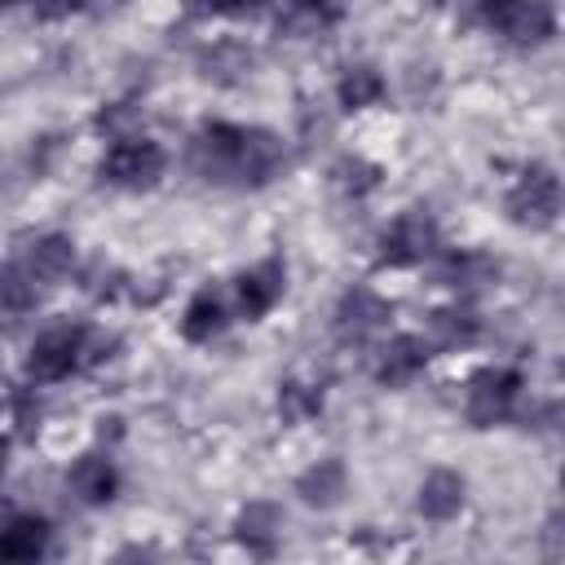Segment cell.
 <instances>
[{
  "mask_svg": "<svg viewBox=\"0 0 565 565\" xmlns=\"http://www.w3.org/2000/svg\"><path fill=\"white\" fill-rule=\"evenodd\" d=\"M274 406H278V419H282V424H309V419L322 415V406H327V388L313 384V380H282Z\"/></svg>",
  "mask_w": 565,
  "mask_h": 565,
  "instance_id": "22",
  "label": "cell"
},
{
  "mask_svg": "<svg viewBox=\"0 0 565 565\" xmlns=\"http://www.w3.org/2000/svg\"><path fill=\"white\" fill-rule=\"evenodd\" d=\"M388 97V79H384V71L380 66H371V62H353V66H344L340 71V79H335V106L340 110H371V106H380Z\"/></svg>",
  "mask_w": 565,
  "mask_h": 565,
  "instance_id": "18",
  "label": "cell"
},
{
  "mask_svg": "<svg viewBox=\"0 0 565 565\" xmlns=\"http://www.w3.org/2000/svg\"><path fill=\"white\" fill-rule=\"evenodd\" d=\"M331 4H335V9H344V13H349V4H353V0H331Z\"/></svg>",
  "mask_w": 565,
  "mask_h": 565,
  "instance_id": "28",
  "label": "cell"
},
{
  "mask_svg": "<svg viewBox=\"0 0 565 565\" xmlns=\"http://www.w3.org/2000/svg\"><path fill=\"white\" fill-rule=\"evenodd\" d=\"M88 362H97L93 327H84V322H53V327H44L31 340L22 375H26V384H62L75 371H84Z\"/></svg>",
  "mask_w": 565,
  "mask_h": 565,
  "instance_id": "2",
  "label": "cell"
},
{
  "mask_svg": "<svg viewBox=\"0 0 565 565\" xmlns=\"http://www.w3.org/2000/svg\"><path fill=\"white\" fill-rule=\"evenodd\" d=\"M291 494L305 503V508H318V512H331L344 503L349 494V468L340 455H327L318 463H309L296 481H291Z\"/></svg>",
  "mask_w": 565,
  "mask_h": 565,
  "instance_id": "14",
  "label": "cell"
},
{
  "mask_svg": "<svg viewBox=\"0 0 565 565\" xmlns=\"http://www.w3.org/2000/svg\"><path fill=\"white\" fill-rule=\"evenodd\" d=\"M49 543H53L49 516L0 508V561H40Z\"/></svg>",
  "mask_w": 565,
  "mask_h": 565,
  "instance_id": "13",
  "label": "cell"
},
{
  "mask_svg": "<svg viewBox=\"0 0 565 565\" xmlns=\"http://www.w3.org/2000/svg\"><path fill=\"white\" fill-rule=\"evenodd\" d=\"M503 216L516 230H530V234L552 230L556 216H561V177H556V168L552 163L521 168V177L503 194Z\"/></svg>",
  "mask_w": 565,
  "mask_h": 565,
  "instance_id": "5",
  "label": "cell"
},
{
  "mask_svg": "<svg viewBox=\"0 0 565 565\" xmlns=\"http://www.w3.org/2000/svg\"><path fill=\"white\" fill-rule=\"evenodd\" d=\"M278 0H203L199 9L212 13V18H256L265 9H274Z\"/></svg>",
  "mask_w": 565,
  "mask_h": 565,
  "instance_id": "24",
  "label": "cell"
},
{
  "mask_svg": "<svg viewBox=\"0 0 565 565\" xmlns=\"http://www.w3.org/2000/svg\"><path fill=\"white\" fill-rule=\"evenodd\" d=\"M230 530H234V539H238L252 556H274L278 534H282V508H278L274 499H252V503L238 508V516H234Z\"/></svg>",
  "mask_w": 565,
  "mask_h": 565,
  "instance_id": "16",
  "label": "cell"
},
{
  "mask_svg": "<svg viewBox=\"0 0 565 565\" xmlns=\"http://www.w3.org/2000/svg\"><path fill=\"white\" fill-rule=\"evenodd\" d=\"M18 4H31V0H0V9H18Z\"/></svg>",
  "mask_w": 565,
  "mask_h": 565,
  "instance_id": "27",
  "label": "cell"
},
{
  "mask_svg": "<svg viewBox=\"0 0 565 565\" xmlns=\"http://www.w3.org/2000/svg\"><path fill=\"white\" fill-rule=\"evenodd\" d=\"M463 503H468V481H463V472H455V468H433V472L419 481V490H415V512H419L424 521H433V525L455 521V516L463 512Z\"/></svg>",
  "mask_w": 565,
  "mask_h": 565,
  "instance_id": "15",
  "label": "cell"
},
{
  "mask_svg": "<svg viewBox=\"0 0 565 565\" xmlns=\"http://www.w3.org/2000/svg\"><path fill=\"white\" fill-rule=\"evenodd\" d=\"M230 322H234L230 296H225L221 287L203 282V287L185 300L177 331H181V340H185V344H212V340H221V335L230 331Z\"/></svg>",
  "mask_w": 565,
  "mask_h": 565,
  "instance_id": "12",
  "label": "cell"
},
{
  "mask_svg": "<svg viewBox=\"0 0 565 565\" xmlns=\"http://www.w3.org/2000/svg\"><path fill=\"white\" fill-rule=\"evenodd\" d=\"M340 18H344V9H335L331 0H282L278 35H287V40H309V35L331 31Z\"/></svg>",
  "mask_w": 565,
  "mask_h": 565,
  "instance_id": "20",
  "label": "cell"
},
{
  "mask_svg": "<svg viewBox=\"0 0 565 565\" xmlns=\"http://www.w3.org/2000/svg\"><path fill=\"white\" fill-rule=\"evenodd\" d=\"M44 296H49V287H44L18 256L0 265V309H9V313H31Z\"/></svg>",
  "mask_w": 565,
  "mask_h": 565,
  "instance_id": "21",
  "label": "cell"
},
{
  "mask_svg": "<svg viewBox=\"0 0 565 565\" xmlns=\"http://www.w3.org/2000/svg\"><path fill=\"white\" fill-rule=\"evenodd\" d=\"M525 397V371L521 366H481L463 384V415L472 428H494L516 415Z\"/></svg>",
  "mask_w": 565,
  "mask_h": 565,
  "instance_id": "6",
  "label": "cell"
},
{
  "mask_svg": "<svg viewBox=\"0 0 565 565\" xmlns=\"http://www.w3.org/2000/svg\"><path fill=\"white\" fill-rule=\"evenodd\" d=\"M93 0H31V13L40 22H66V18H79Z\"/></svg>",
  "mask_w": 565,
  "mask_h": 565,
  "instance_id": "25",
  "label": "cell"
},
{
  "mask_svg": "<svg viewBox=\"0 0 565 565\" xmlns=\"http://www.w3.org/2000/svg\"><path fill=\"white\" fill-rule=\"evenodd\" d=\"M163 172H168V150L146 132L110 137V146L97 163V181L110 185V190H124V194L154 190L163 181Z\"/></svg>",
  "mask_w": 565,
  "mask_h": 565,
  "instance_id": "3",
  "label": "cell"
},
{
  "mask_svg": "<svg viewBox=\"0 0 565 565\" xmlns=\"http://www.w3.org/2000/svg\"><path fill=\"white\" fill-rule=\"evenodd\" d=\"M4 472H9V437L0 433V481H4Z\"/></svg>",
  "mask_w": 565,
  "mask_h": 565,
  "instance_id": "26",
  "label": "cell"
},
{
  "mask_svg": "<svg viewBox=\"0 0 565 565\" xmlns=\"http://www.w3.org/2000/svg\"><path fill=\"white\" fill-rule=\"evenodd\" d=\"M18 260L53 291L62 278H71V269H75V238L71 234H40V238H31L22 252H18Z\"/></svg>",
  "mask_w": 565,
  "mask_h": 565,
  "instance_id": "17",
  "label": "cell"
},
{
  "mask_svg": "<svg viewBox=\"0 0 565 565\" xmlns=\"http://www.w3.org/2000/svg\"><path fill=\"white\" fill-rule=\"evenodd\" d=\"M433 358H437V349H433L428 335H419V331H397V335H388V340L380 344V353H375V384H384V388H406V384H415V380L428 371Z\"/></svg>",
  "mask_w": 565,
  "mask_h": 565,
  "instance_id": "9",
  "label": "cell"
},
{
  "mask_svg": "<svg viewBox=\"0 0 565 565\" xmlns=\"http://www.w3.org/2000/svg\"><path fill=\"white\" fill-rule=\"evenodd\" d=\"M388 318H393V305H388L380 291H371V287H349V291L335 300L331 331H335V340H344V344H362V340H371L375 331H384Z\"/></svg>",
  "mask_w": 565,
  "mask_h": 565,
  "instance_id": "10",
  "label": "cell"
},
{
  "mask_svg": "<svg viewBox=\"0 0 565 565\" xmlns=\"http://www.w3.org/2000/svg\"><path fill=\"white\" fill-rule=\"evenodd\" d=\"M119 486H124V477H119V463L110 459V450H84L71 468H66V490H71V499L79 503V508H106V503H115L119 499Z\"/></svg>",
  "mask_w": 565,
  "mask_h": 565,
  "instance_id": "11",
  "label": "cell"
},
{
  "mask_svg": "<svg viewBox=\"0 0 565 565\" xmlns=\"http://www.w3.org/2000/svg\"><path fill=\"white\" fill-rule=\"evenodd\" d=\"M282 296H287V256L282 252H269L230 278V309L243 322H260L265 313H274V305Z\"/></svg>",
  "mask_w": 565,
  "mask_h": 565,
  "instance_id": "8",
  "label": "cell"
},
{
  "mask_svg": "<svg viewBox=\"0 0 565 565\" xmlns=\"http://www.w3.org/2000/svg\"><path fill=\"white\" fill-rule=\"evenodd\" d=\"M433 256H441V225L419 203L397 212L375 238V269H415Z\"/></svg>",
  "mask_w": 565,
  "mask_h": 565,
  "instance_id": "4",
  "label": "cell"
},
{
  "mask_svg": "<svg viewBox=\"0 0 565 565\" xmlns=\"http://www.w3.org/2000/svg\"><path fill=\"white\" fill-rule=\"evenodd\" d=\"M380 181H384V172H380L371 159H362V154H340V159L331 163V185H335L344 199H366V194L380 190Z\"/></svg>",
  "mask_w": 565,
  "mask_h": 565,
  "instance_id": "23",
  "label": "cell"
},
{
  "mask_svg": "<svg viewBox=\"0 0 565 565\" xmlns=\"http://www.w3.org/2000/svg\"><path fill=\"white\" fill-rule=\"evenodd\" d=\"M477 13L512 49H539L556 35V0H477Z\"/></svg>",
  "mask_w": 565,
  "mask_h": 565,
  "instance_id": "7",
  "label": "cell"
},
{
  "mask_svg": "<svg viewBox=\"0 0 565 565\" xmlns=\"http://www.w3.org/2000/svg\"><path fill=\"white\" fill-rule=\"evenodd\" d=\"M190 172L221 190H265L287 168V141L260 124L207 119L185 146Z\"/></svg>",
  "mask_w": 565,
  "mask_h": 565,
  "instance_id": "1",
  "label": "cell"
},
{
  "mask_svg": "<svg viewBox=\"0 0 565 565\" xmlns=\"http://www.w3.org/2000/svg\"><path fill=\"white\" fill-rule=\"evenodd\" d=\"M428 340L433 349H468L481 340V318L472 305H446V309H433L428 313Z\"/></svg>",
  "mask_w": 565,
  "mask_h": 565,
  "instance_id": "19",
  "label": "cell"
}]
</instances>
